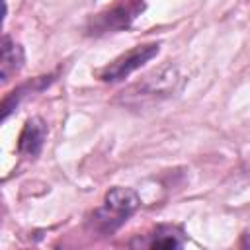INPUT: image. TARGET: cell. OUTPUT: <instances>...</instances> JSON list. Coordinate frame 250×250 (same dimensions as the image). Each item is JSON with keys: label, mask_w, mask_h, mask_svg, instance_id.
Returning a JSON list of instances; mask_svg holds the SVG:
<instances>
[{"label": "cell", "mask_w": 250, "mask_h": 250, "mask_svg": "<svg viewBox=\"0 0 250 250\" xmlns=\"http://www.w3.org/2000/svg\"><path fill=\"white\" fill-rule=\"evenodd\" d=\"M23 66V49L10 35L2 39V61H0V78L6 84L12 76H16Z\"/></svg>", "instance_id": "cell-7"}, {"label": "cell", "mask_w": 250, "mask_h": 250, "mask_svg": "<svg viewBox=\"0 0 250 250\" xmlns=\"http://www.w3.org/2000/svg\"><path fill=\"white\" fill-rule=\"evenodd\" d=\"M240 246L242 248H250V227H246L240 234Z\"/></svg>", "instance_id": "cell-8"}, {"label": "cell", "mask_w": 250, "mask_h": 250, "mask_svg": "<svg viewBox=\"0 0 250 250\" xmlns=\"http://www.w3.org/2000/svg\"><path fill=\"white\" fill-rule=\"evenodd\" d=\"M160 51V43H146V45H137L129 49L127 53L115 57L111 62H107L104 68L96 70V76L102 82H119L125 80L131 72L141 68L145 62L154 59Z\"/></svg>", "instance_id": "cell-3"}, {"label": "cell", "mask_w": 250, "mask_h": 250, "mask_svg": "<svg viewBox=\"0 0 250 250\" xmlns=\"http://www.w3.org/2000/svg\"><path fill=\"white\" fill-rule=\"evenodd\" d=\"M47 139V123L41 117H29L23 123V129L18 139V152L21 156L33 158L41 152Z\"/></svg>", "instance_id": "cell-5"}, {"label": "cell", "mask_w": 250, "mask_h": 250, "mask_svg": "<svg viewBox=\"0 0 250 250\" xmlns=\"http://www.w3.org/2000/svg\"><path fill=\"white\" fill-rule=\"evenodd\" d=\"M141 205V199L135 189L115 186L104 195V203L92 213L88 225L100 234L115 232Z\"/></svg>", "instance_id": "cell-2"}, {"label": "cell", "mask_w": 250, "mask_h": 250, "mask_svg": "<svg viewBox=\"0 0 250 250\" xmlns=\"http://www.w3.org/2000/svg\"><path fill=\"white\" fill-rule=\"evenodd\" d=\"M145 8L143 0H119L111 8H107L104 14H98V18L92 20V33H105L111 29L127 27Z\"/></svg>", "instance_id": "cell-4"}, {"label": "cell", "mask_w": 250, "mask_h": 250, "mask_svg": "<svg viewBox=\"0 0 250 250\" xmlns=\"http://www.w3.org/2000/svg\"><path fill=\"white\" fill-rule=\"evenodd\" d=\"M146 240L131 242L133 246H148V248H182L186 238L184 230L176 225H158L150 234H146Z\"/></svg>", "instance_id": "cell-6"}, {"label": "cell", "mask_w": 250, "mask_h": 250, "mask_svg": "<svg viewBox=\"0 0 250 250\" xmlns=\"http://www.w3.org/2000/svg\"><path fill=\"white\" fill-rule=\"evenodd\" d=\"M182 82L184 78L178 66L172 62H166L154 68L152 72H148L146 76H143L139 82L131 84L127 90H123L119 96V102L125 105H133V107L154 104V102L174 96L182 88Z\"/></svg>", "instance_id": "cell-1"}]
</instances>
